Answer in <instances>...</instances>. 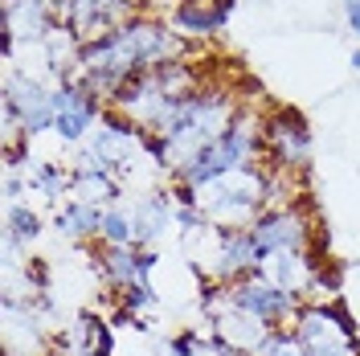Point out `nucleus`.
Listing matches in <instances>:
<instances>
[{
	"label": "nucleus",
	"mask_w": 360,
	"mask_h": 356,
	"mask_svg": "<svg viewBox=\"0 0 360 356\" xmlns=\"http://www.w3.org/2000/svg\"><path fill=\"white\" fill-rule=\"evenodd\" d=\"M53 90H58V82H49L45 74H33V70H25V66H8L0 107H8V111L21 119V127L29 139H37V135L53 132V119H58Z\"/></svg>",
	"instance_id": "obj_6"
},
{
	"label": "nucleus",
	"mask_w": 360,
	"mask_h": 356,
	"mask_svg": "<svg viewBox=\"0 0 360 356\" xmlns=\"http://www.w3.org/2000/svg\"><path fill=\"white\" fill-rule=\"evenodd\" d=\"M262 156L270 160L274 172H291V177L307 172V164H311V132H307L303 115L295 111L266 115V123H262Z\"/></svg>",
	"instance_id": "obj_8"
},
{
	"label": "nucleus",
	"mask_w": 360,
	"mask_h": 356,
	"mask_svg": "<svg viewBox=\"0 0 360 356\" xmlns=\"http://www.w3.org/2000/svg\"><path fill=\"white\" fill-rule=\"evenodd\" d=\"M160 267L156 250L143 246H98V279L123 295L131 287H152V270Z\"/></svg>",
	"instance_id": "obj_12"
},
{
	"label": "nucleus",
	"mask_w": 360,
	"mask_h": 356,
	"mask_svg": "<svg viewBox=\"0 0 360 356\" xmlns=\"http://www.w3.org/2000/svg\"><path fill=\"white\" fill-rule=\"evenodd\" d=\"M262 123H266V115L242 107V115L233 119V127H229L213 148H205L201 156L193 160V164L172 180V184L197 193V189H205L209 180L225 177V172H238V168L258 164V156H262Z\"/></svg>",
	"instance_id": "obj_3"
},
{
	"label": "nucleus",
	"mask_w": 360,
	"mask_h": 356,
	"mask_svg": "<svg viewBox=\"0 0 360 356\" xmlns=\"http://www.w3.org/2000/svg\"><path fill=\"white\" fill-rule=\"evenodd\" d=\"M340 8H344V25H348V33H352L356 45H360V0H340Z\"/></svg>",
	"instance_id": "obj_21"
},
{
	"label": "nucleus",
	"mask_w": 360,
	"mask_h": 356,
	"mask_svg": "<svg viewBox=\"0 0 360 356\" xmlns=\"http://www.w3.org/2000/svg\"><path fill=\"white\" fill-rule=\"evenodd\" d=\"M250 356H307V348L299 344V336H295L291 328H274Z\"/></svg>",
	"instance_id": "obj_19"
},
{
	"label": "nucleus",
	"mask_w": 360,
	"mask_h": 356,
	"mask_svg": "<svg viewBox=\"0 0 360 356\" xmlns=\"http://www.w3.org/2000/svg\"><path fill=\"white\" fill-rule=\"evenodd\" d=\"M45 234L41 213L29 205V201H17V205H4V238H13L17 246H37V238Z\"/></svg>",
	"instance_id": "obj_18"
},
{
	"label": "nucleus",
	"mask_w": 360,
	"mask_h": 356,
	"mask_svg": "<svg viewBox=\"0 0 360 356\" xmlns=\"http://www.w3.org/2000/svg\"><path fill=\"white\" fill-rule=\"evenodd\" d=\"M291 332L307 356H360V336L344 303H303L291 319Z\"/></svg>",
	"instance_id": "obj_5"
},
{
	"label": "nucleus",
	"mask_w": 360,
	"mask_h": 356,
	"mask_svg": "<svg viewBox=\"0 0 360 356\" xmlns=\"http://www.w3.org/2000/svg\"><path fill=\"white\" fill-rule=\"evenodd\" d=\"M201 213L209 217V225L217 229H250L258 222V213L270 205V168L262 164H250L238 172H225V177L209 180L205 189L193 193Z\"/></svg>",
	"instance_id": "obj_2"
},
{
	"label": "nucleus",
	"mask_w": 360,
	"mask_h": 356,
	"mask_svg": "<svg viewBox=\"0 0 360 356\" xmlns=\"http://www.w3.org/2000/svg\"><path fill=\"white\" fill-rule=\"evenodd\" d=\"M139 160H152L148 135L139 132L135 123H127L123 115L107 111L103 123L94 127V135L78 148V164H74V168H98V172H111V177L123 184ZM152 164H156V160H152Z\"/></svg>",
	"instance_id": "obj_4"
},
{
	"label": "nucleus",
	"mask_w": 360,
	"mask_h": 356,
	"mask_svg": "<svg viewBox=\"0 0 360 356\" xmlns=\"http://www.w3.org/2000/svg\"><path fill=\"white\" fill-rule=\"evenodd\" d=\"M352 70H356V74H360V45H356V49H352Z\"/></svg>",
	"instance_id": "obj_22"
},
{
	"label": "nucleus",
	"mask_w": 360,
	"mask_h": 356,
	"mask_svg": "<svg viewBox=\"0 0 360 356\" xmlns=\"http://www.w3.org/2000/svg\"><path fill=\"white\" fill-rule=\"evenodd\" d=\"M98 246H139V209H135V197H119L115 205H107Z\"/></svg>",
	"instance_id": "obj_16"
},
{
	"label": "nucleus",
	"mask_w": 360,
	"mask_h": 356,
	"mask_svg": "<svg viewBox=\"0 0 360 356\" xmlns=\"http://www.w3.org/2000/svg\"><path fill=\"white\" fill-rule=\"evenodd\" d=\"M123 197V184L111 177V172H98V168H74V180H70V201H86V205H98L107 209Z\"/></svg>",
	"instance_id": "obj_17"
},
{
	"label": "nucleus",
	"mask_w": 360,
	"mask_h": 356,
	"mask_svg": "<svg viewBox=\"0 0 360 356\" xmlns=\"http://www.w3.org/2000/svg\"><path fill=\"white\" fill-rule=\"evenodd\" d=\"M193 356H246V352H238L233 344H225V340H217L213 332H197V348H193Z\"/></svg>",
	"instance_id": "obj_20"
},
{
	"label": "nucleus",
	"mask_w": 360,
	"mask_h": 356,
	"mask_svg": "<svg viewBox=\"0 0 360 356\" xmlns=\"http://www.w3.org/2000/svg\"><path fill=\"white\" fill-rule=\"evenodd\" d=\"M311 234H315V222L299 201L295 205H270V209L258 213V222L250 225L258 258H266L274 250H311Z\"/></svg>",
	"instance_id": "obj_9"
},
{
	"label": "nucleus",
	"mask_w": 360,
	"mask_h": 356,
	"mask_svg": "<svg viewBox=\"0 0 360 356\" xmlns=\"http://www.w3.org/2000/svg\"><path fill=\"white\" fill-rule=\"evenodd\" d=\"M229 295H233V303L238 307H246L250 315H258L262 324H270V328H291L295 312L303 307V299H295L291 291L274 287L266 274H246L242 283H233V287H225Z\"/></svg>",
	"instance_id": "obj_10"
},
{
	"label": "nucleus",
	"mask_w": 360,
	"mask_h": 356,
	"mask_svg": "<svg viewBox=\"0 0 360 356\" xmlns=\"http://www.w3.org/2000/svg\"><path fill=\"white\" fill-rule=\"evenodd\" d=\"M258 274H266L274 287L291 291L295 299L315 303L319 295V279H323V262L315 258V250H274L258 262Z\"/></svg>",
	"instance_id": "obj_11"
},
{
	"label": "nucleus",
	"mask_w": 360,
	"mask_h": 356,
	"mask_svg": "<svg viewBox=\"0 0 360 356\" xmlns=\"http://www.w3.org/2000/svg\"><path fill=\"white\" fill-rule=\"evenodd\" d=\"M258 246L250 238V229H221V238H217V250H213V258H209V267L201 274V287L205 283H213V287H233V283H242L246 274L258 270Z\"/></svg>",
	"instance_id": "obj_13"
},
{
	"label": "nucleus",
	"mask_w": 360,
	"mask_h": 356,
	"mask_svg": "<svg viewBox=\"0 0 360 356\" xmlns=\"http://www.w3.org/2000/svg\"><path fill=\"white\" fill-rule=\"evenodd\" d=\"M103 213L98 205H86V201H62L58 213H53V229L66 238V242H98L103 234Z\"/></svg>",
	"instance_id": "obj_15"
},
{
	"label": "nucleus",
	"mask_w": 360,
	"mask_h": 356,
	"mask_svg": "<svg viewBox=\"0 0 360 356\" xmlns=\"http://www.w3.org/2000/svg\"><path fill=\"white\" fill-rule=\"evenodd\" d=\"M53 107H58L53 135H58L66 148H82L90 135H94V127L103 123V115H107V103H103L78 74L66 78V82H58V90H53Z\"/></svg>",
	"instance_id": "obj_7"
},
{
	"label": "nucleus",
	"mask_w": 360,
	"mask_h": 356,
	"mask_svg": "<svg viewBox=\"0 0 360 356\" xmlns=\"http://www.w3.org/2000/svg\"><path fill=\"white\" fill-rule=\"evenodd\" d=\"M229 17H233V0H176L168 25L184 42H209L225 29Z\"/></svg>",
	"instance_id": "obj_14"
},
{
	"label": "nucleus",
	"mask_w": 360,
	"mask_h": 356,
	"mask_svg": "<svg viewBox=\"0 0 360 356\" xmlns=\"http://www.w3.org/2000/svg\"><path fill=\"white\" fill-rule=\"evenodd\" d=\"M238 115H242V103H238L229 90H225V87H205L201 98H197V111L188 115L176 132L160 135V139H148L156 168L176 180L193 160L201 156L205 148H213V144L233 127V119H238Z\"/></svg>",
	"instance_id": "obj_1"
}]
</instances>
